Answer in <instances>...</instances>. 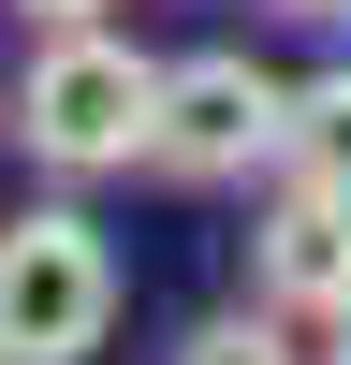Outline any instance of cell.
Listing matches in <instances>:
<instances>
[{
	"label": "cell",
	"mask_w": 351,
	"mask_h": 365,
	"mask_svg": "<svg viewBox=\"0 0 351 365\" xmlns=\"http://www.w3.org/2000/svg\"><path fill=\"white\" fill-rule=\"evenodd\" d=\"M146 132H161V58L132 44V29H44L15 73V146L44 175H132Z\"/></svg>",
	"instance_id": "6da1fadb"
},
{
	"label": "cell",
	"mask_w": 351,
	"mask_h": 365,
	"mask_svg": "<svg viewBox=\"0 0 351 365\" xmlns=\"http://www.w3.org/2000/svg\"><path fill=\"white\" fill-rule=\"evenodd\" d=\"M117 336V249L88 205H15L0 220V351L15 365H88Z\"/></svg>",
	"instance_id": "7a4b0ae2"
},
{
	"label": "cell",
	"mask_w": 351,
	"mask_h": 365,
	"mask_svg": "<svg viewBox=\"0 0 351 365\" xmlns=\"http://www.w3.org/2000/svg\"><path fill=\"white\" fill-rule=\"evenodd\" d=\"M278 117H292V73H263L249 44H190V58H161V132H146V175H176V190L278 175Z\"/></svg>",
	"instance_id": "3957f363"
},
{
	"label": "cell",
	"mask_w": 351,
	"mask_h": 365,
	"mask_svg": "<svg viewBox=\"0 0 351 365\" xmlns=\"http://www.w3.org/2000/svg\"><path fill=\"white\" fill-rule=\"evenodd\" d=\"M249 307H278L292 336H351V205L337 190H278V205H263Z\"/></svg>",
	"instance_id": "277c9868"
},
{
	"label": "cell",
	"mask_w": 351,
	"mask_h": 365,
	"mask_svg": "<svg viewBox=\"0 0 351 365\" xmlns=\"http://www.w3.org/2000/svg\"><path fill=\"white\" fill-rule=\"evenodd\" d=\"M278 190H337V205H351V58H337V73H292V117H278Z\"/></svg>",
	"instance_id": "5b68a950"
},
{
	"label": "cell",
	"mask_w": 351,
	"mask_h": 365,
	"mask_svg": "<svg viewBox=\"0 0 351 365\" xmlns=\"http://www.w3.org/2000/svg\"><path fill=\"white\" fill-rule=\"evenodd\" d=\"M161 365H322V351L292 336L278 307H205V322H190V336H176Z\"/></svg>",
	"instance_id": "8992f818"
},
{
	"label": "cell",
	"mask_w": 351,
	"mask_h": 365,
	"mask_svg": "<svg viewBox=\"0 0 351 365\" xmlns=\"http://www.w3.org/2000/svg\"><path fill=\"white\" fill-rule=\"evenodd\" d=\"M15 15H44V29H88V15H103V0H15Z\"/></svg>",
	"instance_id": "52a82bcc"
},
{
	"label": "cell",
	"mask_w": 351,
	"mask_h": 365,
	"mask_svg": "<svg viewBox=\"0 0 351 365\" xmlns=\"http://www.w3.org/2000/svg\"><path fill=\"white\" fill-rule=\"evenodd\" d=\"M278 15H292V29H351V0H278Z\"/></svg>",
	"instance_id": "ba28073f"
},
{
	"label": "cell",
	"mask_w": 351,
	"mask_h": 365,
	"mask_svg": "<svg viewBox=\"0 0 351 365\" xmlns=\"http://www.w3.org/2000/svg\"><path fill=\"white\" fill-rule=\"evenodd\" d=\"M322 365H351V336H322Z\"/></svg>",
	"instance_id": "9c48e42d"
},
{
	"label": "cell",
	"mask_w": 351,
	"mask_h": 365,
	"mask_svg": "<svg viewBox=\"0 0 351 365\" xmlns=\"http://www.w3.org/2000/svg\"><path fill=\"white\" fill-rule=\"evenodd\" d=\"M0 365H15V351H0Z\"/></svg>",
	"instance_id": "30bf717a"
}]
</instances>
